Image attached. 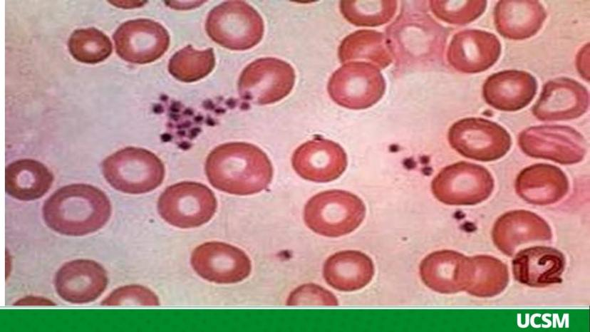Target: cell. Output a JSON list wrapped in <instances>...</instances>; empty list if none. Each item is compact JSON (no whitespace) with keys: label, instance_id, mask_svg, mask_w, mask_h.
<instances>
[{"label":"cell","instance_id":"obj_1","mask_svg":"<svg viewBox=\"0 0 590 332\" xmlns=\"http://www.w3.org/2000/svg\"><path fill=\"white\" fill-rule=\"evenodd\" d=\"M205 173L216 189L237 195H250L266 189L273 167L266 153L257 146L242 142L216 147L207 156Z\"/></svg>","mask_w":590,"mask_h":332},{"label":"cell","instance_id":"obj_2","mask_svg":"<svg viewBox=\"0 0 590 332\" xmlns=\"http://www.w3.org/2000/svg\"><path fill=\"white\" fill-rule=\"evenodd\" d=\"M385 36L395 68L403 73L440 63L447 32L425 12L404 11L385 28Z\"/></svg>","mask_w":590,"mask_h":332},{"label":"cell","instance_id":"obj_3","mask_svg":"<svg viewBox=\"0 0 590 332\" xmlns=\"http://www.w3.org/2000/svg\"><path fill=\"white\" fill-rule=\"evenodd\" d=\"M111 210L110 199L102 190L87 184H72L54 192L44 202L42 213L52 230L83 236L101 229Z\"/></svg>","mask_w":590,"mask_h":332},{"label":"cell","instance_id":"obj_4","mask_svg":"<svg viewBox=\"0 0 590 332\" xmlns=\"http://www.w3.org/2000/svg\"><path fill=\"white\" fill-rule=\"evenodd\" d=\"M366 206L357 195L345 190L319 192L305 204L304 220L315 233L338 237L351 233L362 223Z\"/></svg>","mask_w":590,"mask_h":332},{"label":"cell","instance_id":"obj_5","mask_svg":"<svg viewBox=\"0 0 590 332\" xmlns=\"http://www.w3.org/2000/svg\"><path fill=\"white\" fill-rule=\"evenodd\" d=\"M103 176L116 190L143 194L159 187L165 177L162 160L153 152L140 147H127L105 158Z\"/></svg>","mask_w":590,"mask_h":332},{"label":"cell","instance_id":"obj_6","mask_svg":"<svg viewBox=\"0 0 590 332\" xmlns=\"http://www.w3.org/2000/svg\"><path fill=\"white\" fill-rule=\"evenodd\" d=\"M205 30L215 43L230 50L244 51L262 40L264 25L262 17L243 1H228L209 13Z\"/></svg>","mask_w":590,"mask_h":332},{"label":"cell","instance_id":"obj_7","mask_svg":"<svg viewBox=\"0 0 590 332\" xmlns=\"http://www.w3.org/2000/svg\"><path fill=\"white\" fill-rule=\"evenodd\" d=\"M385 81L376 66L364 61L343 63L330 77L327 90L338 105L351 110L368 108L385 91Z\"/></svg>","mask_w":590,"mask_h":332},{"label":"cell","instance_id":"obj_8","mask_svg":"<svg viewBox=\"0 0 590 332\" xmlns=\"http://www.w3.org/2000/svg\"><path fill=\"white\" fill-rule=\"evenodd\" d=\"M217 207L213 192L195 182H181L167 187L160 194L157 210L168 224L182 229L208 222Z\"/></svg>","mask_w":590,"mask_h":332},{"label":"cell","instance_id":"obj_9","mask_svg":"<svg viewBox=\"0 0 590 332\" xmlns=\"http://www.w3.org/2000/svg\"><path fill=\"white\" fill-rule=\"evenodd\" d=\"M494 187V179L485 167L464 161L442 168L431 182L435 197L455 206L481 203L491 195Z\"/></svg>","mask_w":590,"mask_h":332},{"label":"cell","instance_id":"obj_10","mask_svg":"<svg viewBox=\"0 0 590 332\" xmlns=\"http://www.w3.org/2000/svg\"><path fill=\"white\" fill-rule=\"evenodd\" d=\"M447 139L463 157L482 162L500 159L512 145L510 135L502 126L481 118L457 120L450 126Z\"/></svg>","mask_w":590,"mask_h":332},{"label":"cell","instance_id":"obj_11","mask_svg":"<svg viewBox=\"0 0 590 332\" xmlns=\"http://www.w3.org/2000/svg\"><path fill=\"white\" fill-rule=\"evenodd\" d=\"M296 74L287 62L262 58L250 63L241 73L238 92L243 100L257 105L278 102L293 89Z\"/></svg>","mask_w":590,"mask_h":332},{"label":"cell","instance_id":"obj_12","mask_svg":"<svg viewBox=\"0 0 590 332\" xmlns=\"http://www.w3.org/2000/svg\"><path fill=\"white\" fill-rule=\"evenodd\" d=\"M518 145L527 155L561 165L581 162L586 153L584 136L567 125H544L527 128L518 136Z\"/></svg>","mask_w":590,"mask_h":332},{"label":"cell","instance_id":"obj_13","mask_svg":"<svg viewBox=\"0 0 590 332\" xmlns=\"http://www.w3.org/2000/svg\"><path fill=\"white\" fill-rule=\"evenodd\" d=\"M117 54L133 63L145 64L160 58L168 49L170 35L160 23L138 19L123 23L115 31Z\"/></svg>","mask_w":590,"mask_h":332},{"label":"cell","instance_id":"obj_14","mask_svg":"<svg viewBox=\"0 0 590 332\" xmlns=\"http://www.w3.org/2000/svg\"><path fill=\"white\" fill-rule=\"evenodd\" d=\"M191 265L202 279L217 284H235L247 278L252 263L242 249L220 242H205L191 255Z\"/></svg>","mask_w":590,"mask_h":332},{"label":"cell","instance_id":"obj_15","mask_svg":"<svg viewBox=\"0 0 590 332\" xmlns=\"http://www.w3.org/2000/svg\"><path fill=\"white\" fill-rule=\"evenodd\" d=\"M589 106V93L579 82L566 77L547 81L532 108L541 121L569 120L584 115Z\"/></svg>","mask_w":590,"mask_h":332},{"label":"cell","instance_id":"obj_16","mask_svg":"<svg viewBox=\"0 0 590 332\" xmlns=\"http://www.w3.org/2000/svg\"><path fill=\"white\" fill-rule=\"evenodd\" d=\"M291 165L302 178L315 182H328L338 178L348 165L347 155L338 143L316 138L298 147Z\"/></svg>","mask_w":590,"mask_h":332},{"label":"cell","instance_id":"obj_17","mask_svg":"<svg viewBox=\"0 0 590 332\" xmlns=\"http://www.w3.org/2000/svg\"><path fill=\"white\" fill-rule=\"evenodd\" d=\"M501 43L492 33L479 29H465L452 38L447 61L454 69L464 73L487 71L499 59Z\"/></svg>","mask_w":590,"mask_h":332},{"label":"cell","instance_id":"obj_18","mask_svg":"<svg viewBox=\"0 0 590 332\" xmlns=\"http://www.w3.org/2000/svg\"><path fill=\"white\" fill-rule=\"evenodd\" d=\"M474 271L472 257L448 249L430 253L419 266L423 282L430 289L447 294L466 291Z\"/></svg>","mask_w":590,"mask_h":332},{"label":"cell","instance_id":"obj_19","mask_svg":"<svg viewBox=\"0 0 590 332\" xmlns=\"http://www.w3.org/2000/svg\"><path fill=\"white\" fill-rule=\"evenodd\" d=\"M105 269L90 259L65 263L57 271L54 284L57 294L72 304H87L97 299L108 285Z\"/></svg>","mask_w":590,"mask_h":332},{"label":"cell","instance_id":"obj_20","mask_svg":"<svg viewBox=\"0 0 590 332\" xmlns=\"http://www.w3.org/2000/svg\"><path fill=\"white\" fill-rule=\"evenodd\" d=\"M552 237L548 223L537 214L524 209L503 214L496 220L492 230L494 244L509 256L523 244L549 241Z\"/></svg>","mask_w":590,"mask_h":332},{"label":"cell","instance_id":"obj_21","mask_svg":"<svg viewBox=\"0 0 590 332\" xmlns=\"http://www.w3.org/2000/svg\"><path fill=\"white\" fill-rule=\"evenodd\" d=\"M537 90L536 78L520 70H505L490 76L482 87L485 102L502 111H517L525 108Z\"/></svg>","mask_w":590,"mask_h":332},{"label":"cell","instance_id":"obj_22","mask_svg":"<svg viewBox=\"0 0 590 332\" xmlns=\"http://www.w3.org/2000/svg\"><path fill=\"white\" fill-rule=\"evenodd\" d=\"M566 259L559 250L536 246L520 250L512 260V272L519 283L545 287L562 282Z\"/></svg>","mask_w":590,"mask_h":332},{"label":"cell","instance_id":"obj_23","mask_svg":"<svg viewBox=\"0 0 590 332\" xmlns=\"http://www.w3.org/2000/svg\"><path fill=\"white\" fill-rule=\"evenodd\" d=\"M517 194L527 203L549 205L563 199L569 192V180L559 167L538 163L523 169L517 175Z\"/></svg>","mask_w":590,"mask_h":332},{"label":"cell","instance_id":"obj_24","mask_svg":"<svg viewBox=\"0 0 590 332\" xmlns=\"http://www.w3.org/2000/svg\"><path fill=\"white\" fill-rule=\"evenodd\" d=\"M546 18L547 11L538 1H500L494 9L497 32L511 40H524L534 36Z\"/></svg>","mask_w":590,"mask_h":332},{"label":"cell","instance_id":"obj_25","mask_svg":"<svg viewBox=\"0 0 590 332\" xmlns=\"http://www.w3.org/2000/svg\"><path fill=\"white\" fill-rule=\"evenodd\" d=\"M375 273L372 259L356 250H345L330 256L323 267L326 283L341 291L363 289L372 280Z\"/></svg>","mask_w":590,"mask_h":332},{"label":"cell","instance_id":"obj_26","mask_svg":"<svg viewBox=\"0 0 590 332\" xmlns=\"http://www.w3.org/2000/svg\"><path fill=\"white\" fill-rule=\"evenodd\" d=\"M4 180L8 194L19 200L31 201L41 198L49 190L53 175L43 163L22 159L6 167Z\"/></svg>","mask_w":590,"mask_h":332},{"label":"cell","instance_id":"obj_27","mask_svg":"<svg viewBox=\"0 0 590 332\" xmlns=\"http://www.w3.org/2000/svg\"><path fill=\"white\" fill-rule=\"evenodd\" d=\"M338 56L341 63L351 61L370 63L384 69L393 62L385 33L361 29L351 33L341 42Z\"/></svg>","mask_w":590,"mask_h":332},{"label":"cell","instance_id":"obj_28","mask_svg":"<svg viewBox=\"0 0 590 332\" xmlns=\"http://www.w3.org/2000/svg\"><path fill=\"white\" fill-rule=\"evenodd\" d=\"M472 260L475 271L466 289L470 294L482 298L492 297L505 289L509 277L504 262L490 255L474 256Z\"/></svg>","mask_w":590,"mask_h":332},{"label":"cell","instance_id":"obj_29","mask_svg":"<svg viewBox=\"0 0 590 332\" xmlns=\"http://www.w3.org/2000/svg\"><path fill=\"white\" fill-rule=\"evenodd\" d=\"M214 66L215 56L212 48L199 51L188 45L171 57L168 71L178 81L190 83L207 76Z\"/></svg>","mask_w":590,"mask_h":332},{"label":"cell","instance_id":"obj_30","mask_svg":"<svg viewBox=\"0 0 590 332\" xmlns=\"http://www.w3.org/2000/svg\"><path fill=\"white\" fill-rule=\"evenodd\" d=\"M398 8L397 1H341V14L356 26L376 27L389 22Z\"/></svg>","mask_w":590,"mask_h":332},{"label":"cell","instance_id":"obj_31","mask_svg":"<svg viewBox=\"0 0 590 332\" xmlns=\"http://www.w3.org/2000/svg\"><path fill=\"white\" fill-rule=\"evenodd\" d=\"M68 45L72 56L84 63L101 62L113 51V45L108 36L93 27L75 30L68 39Z\"/></svg>","mask_w":590,"mask_h":332},{"label":"cell","instance_id":"obj_32","mask_svg":"<svg viewBox=\"0 0 590 332\" xmlns=\"http://www.w3.org/2000/svg\"><path fill=\"white\" fill-rule=\"evenodd\" d=\"M486 1H430L433 14L444 22L465 25L479 18L485 11Z\"/></svg>","mask_w":590,"mask_h":332},{"label":"cell","instance_id":"obj_33","mask_svg":"<svg viewBox=\"0 0 590 332\" xmlns=\"http://www.w3.org/2000/svg\"><path fill=\"white\" fill-rule=\"evenodd\" d=\"M101 305L103 306H158L157 295L148 288L136 284L126 285L112 291Z\"/></svg>","mask_w":590,"mask_h":332},{"label":"cell","instance_id":"obj_34","mask_svg":"<svg viewBox=\"0 0 590 332\" xmlns=\"http://www.w3.org/2000/svg\"><path fill=\"white\" fill-rule=\"evenodd\" d=\"M336 297L328 290L315 284H305L295 289L286 300L288 306H337Z\"/></svg>","mask_w":590,"mask_h":332},{"label":"cell","instance_id":"obj_35","mask_svg":"<svg viewBox=\"0 0 590 332\" xmlns=\"http://www.w3.org/2000/svg\"><path fill=\"white\" fill-rule=\"evenodd\" d=\"M589 43L584 46L576 56V68L581 76L587 81H589Z\"/></svg>","mask_w":590,"mask_h":332},{"label":"cell","instance_id":"obj_36","mask_svg":"<svg viewBox=\"0 0 590 332\" xmlns=\"http://www.w3.org/2000/svg\"><path fill=\"white\" fill-rule=\"evenodd\" d=\"M16 306H55L56 304L50 299L41 296H28L16 301Z\"/></svg>","mask_w":590,"mask_h":332}]
</instances>
